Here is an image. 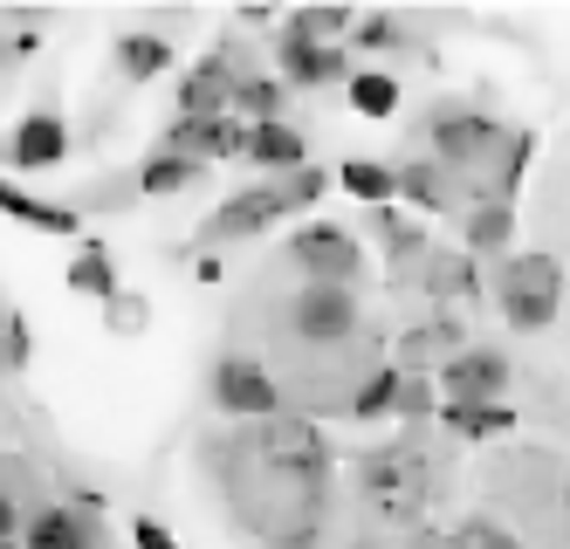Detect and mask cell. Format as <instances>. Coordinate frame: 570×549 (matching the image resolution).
I'll use <instances>...</instances> for the list:
<instances>
[{"label":"cell","instance_id":"6da1fadb","mask_svg":"<svg viewBox=\"0 0 570 549\" xmlns=\"http://www.w3.org/2000/svg\"><path fill=\"white\" fill-rule=\"evenodd\" d=\"M495 310L509 316V330H550L563 310V262L557 255H509L495 268Z\"/></svg>","mask_w":570,"mask_h":549},{"label":"cell","instance_id":"7a4b0ae2","mask_svg":"<svg viewBox=\"0 0 570 549\" xmlns=\"http://www.w3.org/2000/svg\"><path fill=\"white\" fill-rule=\"evenodd\" d=\"M509 151V131L488 110H440L433 117V165L446 179L454 173H488Z\"/></svg>","mask_w":570,"mask_h":549},{"label":"cell","instance_id":"3957f363","mask_svg":"<svg viewBox=\"0 0 570 549\" xmlns=\"http://www.w3.org/2000/svg\"><path fill=\"white\" fill-rule=\"evenodd\" d=\"M207 399L227 419H282V385L262 357H220L207 378Z\"/></svg>","mask_w":570,"mask_h":549},{"label":"cell","instance_id":"277c9868","mask_svg":"<svg viewBox=\"0 0 570 549\" xmlns=\"http://www.w3.org/2000/svg\"><path fill=\"white\" fill-rule=\"evenodd\" d=\"M289 262H296L309 282H337V288H351V282L364 275V247H357V234L337 227V220H309V227L289 234Z\"/></svg>","mask_w":570,"mask_h":549},{"label":"cell","instance_id":"5b68a950","mask_svg":"<svg viewBox=\"0 0 570 549\" xmlns=\"http://www.w3.org/2000/svg\"><path fill=\"white\" fill-rule=\"evenodd\" d=\"M275 82L282 90H331V82H351V56L331 49V41H309V35H275Z\"/></svg>","mask_w":570,"mask_h":549},{"label":"cell","instance_id":"8992f818","mask_svg":"<svg viewBox=\"0 0 570 549\" xmlns=\"http://www.w3.org/2000/svg\"><path fill=\"white\" fill-rule=\"evenodd\" d=\"M289 323L303 344H351L357 336V295L337 282H303V295L289 303Z\"/></svg>","mask_w":570,"mask_h":549},{"label":"cell","instance_id":"52a82bcc","mask_svg":"<svg viewBox=\"0 0 570 549\" xmlns=\"http://www.w3.org/2000/svg\"><path fill=\"white\" fill-rule=\"evenodd\" d=\"M158 151H173L186 165H214V158H248V124L240 117H173Z\"/></svg>","mask_w":570,"mask_h":549},{"label":"cell","instance_id":"ba28073f","mask_svg":"<svg viewBox=\"0 0 570 549\" xmlns=\"http://www.w3.org/2000/svg\"><path fill=\"white\" fill-rule=\"evenodd\" d=\"M502 385H509V357L502 351H461V357H446L433 371L440 405H495Z\"/></svg>","mask_w":570,"mask_h":549},{"label":"cell","instance_id":"9c48e42d","mask_svg":"<svg viewBox=\"0 0 570 549\" xmlns=\"http://www.w3.org/2000/svg\"><path fill=\"white\" fill-rule=\"evenodd\" d=\"M282 220V199H275V179L268 186H248V193H234V199H220L207 220H199V247H234V241H248V234H262V227H275Z\"/></svg>","mask_w":570,"mask_h":549},{"label":"cell","instance_id":"30bf717a","mask_svg":"<svg viewBox=\"0 0 570 549\" xmlns=\"http://www.w3.org/2000/svg\"><path fill=\"white\" fill-rule=\"evenodd\" d=\"M8 165L14 173H56V165H69V124L62 110H28L14 131H8Z\"/></svg>","mask_w":570,"mask_h":549},{"label":"cell","instance_id":"8fae6325","mask_svg":"<svg viewBox=\"0 0 570 549\" xmlns=\"http://www.w3.org/2000/svg\"><path fill=\"white\" fill-rule=\"evenodd\" d=\"M234 90H240V69H234V56H199L186 76H179V90H173V104H179V117H227L234 110Z\"/></svg>","mask_w":570,"mask_h":549},{"label":"cell","instance_id":"7c38bea8","mask_svg":"<svg viewBox=\"0 0 570 549\" xmlns=\"http://www.w3.org/2000/svg\"><path fill=\"white\" fill-rule=\"evenodd\" d=\"M0 214H8V220H21L28 234H49V241L83 234V214H76V206H56V199L28 193V186H14V179H0Z\"/></svg>","mask_w":570,"mask_h":549},{"label":"cell","instance_id":"4fadbf2b","mask_svg":"<svg viewBox=\"0 0 570 549\" xmlns=\"http://www.w3.org/2000/svg\"><path fill=\"white\" fill-rule=\"evenodd\" d=\"M248 165H262V173H275V179L303 173V165H309L303 131H296V124H248Z\"/></svg>","mask_w":570,"mask_h":549},{"label":"cell","instance_id":"5bb4252c","mask_svg":"<svg viewBox=\"0 0 570 549\" xmlns=\"http://www.w3.org/2000/svg\"><path fill=\"white\" fill-rule=\"evenodd\" d=\"M28 549H97V529L83 509H69V501H56V509H42L28 529H21Z\"/></svg>","mask_w":570,"mask_h":549},{"label":"cell","instance_id":"9a60e30c","mask_svg":"<svg viewBox=\"0 0 570 549\" xmlns=\"http://www.w3.org/2000/svg\"><path fill=\"white\" fill-rule=\"evenodd\" d=\"M509 247H515V214H509V199H481L474 214H468V255L474 262H509Z\"/></svg>","mask_w":570,"mask_h":549},{"label":"cell","instance_id":"2e32d148","mask_svg":"<svg viewBox=\"0 0 570 549\" xmlns=\"http://www.w3.org/2000/svg\"><path fill=\"white\" fill-rule=\"evenodd\" d=\"M392 186H399L405 206H420V214H440V206L454 199V179H446L433 158H405V165H392Z\"/></svg>","mask_w":570,"mask_h":549},{"label":"cell","instance_id":"e0dca14e","mask_svg":"<svg viewBox=\"0 0 570 549\" xmlns=\"http://www.w3.org/2000/svg\"><path fill=\"white\" fill-rule=\"evenodd\" d=\"M166 69H173V41H166V35L138 28V35L117 41V76H125V82H158Z\"/></svg>","mask_w":570,"mask_h":549},{"label":"cell","instance_id":"ac0fdd59","mask_svg":"<svg viewBox=\"0 0 570 549\" xmlns=\"http://www.w3.org/2000/svg\"><path fill=\"white\" fill-rule=\"evenodd\" d=\"M337 186H344L357 206H372V214L399 199V186H392V165H379V158H344V165H337Z\"/></svg>","mask_w":570,"mask_h":549},{"label":"cell","instance_id":"d6986e66","mask_svg":"<svg viewBox=\"0 0 570 549\" xmlns=\"http://www.w3.org/2000/svg\"><path fill=\"white\" fill-rule=\"evenodd\" d=\"M344 97H351V110H357V117L385 124V117L399 110V76H392V69H351Z\"/></svg>","mask_w":570,"mask_h":549},{"label":"cell","instance_id":"ffe728a7","mask_svg":"<svg viewBox=\"0 0 570 549\" xmlns=\"http://www.w3.org/2000/svg\"><path fill=\"white\" fill-rule=\"evenodd\" d=\"M440 427L461 440H495V433H515V412L502 399L495 405H440Z\"/></svg>","mask_w":570,"mask_h":549},{"label":"cell","instance_id":"44dd1931","mask_svg":"<svg viewBox=\"0 0 570 549\" xmlns=\"http://www.w3.org/2000/svg\"><path fill=\"white\" fill-rule=\"evenodd\" d=\"M199 173H207V165H186V158H173V151H151V158L138 165V193H145V199H173V193L199 186Z\"/></svg>","mask_w":570,"mask_h":549},{"label":"cell","instance_id":"7402d4cb","mask_svg":"<svg viewBox=\"0 0 570 549\" xmlns=\"http://www.w3.org/2000/svg\"><path fill=\"white\" fill-rule=\"evenodd\" d=\"M399 385H405V371H399V364L372 371V378H364V385L351 392V419H364V427H372V419H392V412H399Z\"/></svg>","mask_w":570,"mask_h":549},{"label":"cell","instance_id":"603a6c76","mask_svg":"<svg viewBox=\"0 0 570 549\" xmlns=\"http://www.w3.org/2000/svg\"><path fill=\"white\" fill-rule=\"evenodd\" d=\"M69 288H76V295H97V303H110V295L125 288V275H117V262H110V247H83V255L69 262Z\"/></svg>","mask_w":570,"mask_h":549},{"label":"cell","instance_id":"cb8c5ba5","mask_svg":"<svg viewBox=\"0 0 570 549\" xmlns=\"http://www.w3.org/2000/svg\"><path fill=\"white\" fill-rule=\"evenodd\" d=\"M426 295H433V303H468V295H481L474 255H440V262L426 268Z\"/></svg>","mask_w":570,"mask_h":549},{"label":"cell","instance_id":"d4e9b609","mask_svg":"<svg viewBox=\"0 0 570 549\" xmlns=\"http://www.w3.org/2000/svg\"><path fill=\"white\" fill-rule=\"evenodd\" d=\"M282 82L275 76H240V90H234V110L248 117V124H282Z\"/></svg>","mask_w":570,"mask_h":549},{"label":"cell","instance_id":"484cf974","mask_svg":"<svg viewBox=\"0 0 570 549\" xmlns=\"http://www.w3.org/2000/svg\"><path fill=\"white\" fill-rule=\"evenodd\" d=\"M461 351H468V344H461V323H454V316H433L426 330L405 336V364H420V357H440V364H446V357H461Z\"/></svg>","mask_w":570,"mask_h":549},{"label":"cell","instance_id":"4316f807","mask_svg":"<svg viewBox=\"0 0 570 549\" xmlns=\"http://www.w3.org/2000/svg\"><path fill=\"white\" fill-rule=\"evenodd\" d=\"M405 481H420V468L405 453H385V460H372L364 468V488H372V501H385V488H392V501H413L420 488H405Z\"/></svg>","mask_w":570,"mask_h":549},{"label":"cell","instance_id":"83f0119b","mask_svg":"<svg viewBox=\"0 0 570 549\" xmlns=\"http://www.w3.org/2000/svg\"><path fill=\"white\" fill-rule=\"evenodd\" d=\"M331 193V173L323 165H303V173H289V179H275V199H282V214H309V206Z\"/></svg>","mask_w":570,"mask_h":549},{"label":"cell","instance_id":"f1b7e54d","mask_svg":"<svg viewBox=\"0 0 570 549\" xmlns=\"http://www.w3.org/2000/svg\"><path fill=\"white\" fill-rule=\"evenodd\" d=\"M372 227H379V247H385V255H392V262H413V255H420V247H426V234H420L413 220H399V214H392V206H379V214H372Z\"/></svg>","mask_w":570,"mask_h":549},{"label":"cell","instance_id":"f546056e","mask_svg":"<svg viewBox=\"0 0 570 549\" xmlns=\"http://www.w3.org/2000/svg\"><path fill=\"white\" fill-rule=\"evenodd\" d=\"M399 41H405V28L392 14H357V28H351V49H364V56H392Z\"/></svg>","mask_w":570,"mask_h":549},{"label":"cell","instance_id":"4dcf8cb0","mask_svg":"<svg viewBox=\"0 0 570 549\" xmlns=\"http://www.w3.org/2000/svg\"><path fill=\"white\" fill-rule=\"evenodd\" d=\"M145 316H151V303H145V295H131V288H117L110 303H104V323H110L117 336H138V330H145Z\"/></svg>","mask_w":570,"mask_h":549},{"label":"cell","instance_id":"1f68e13d","mask_svg":"<svg viewBox=\"0 0 570 549\" xmlns=\"http://www.w3.org/2000/svg\"><path fill=\"white\" fill-rule=\"evenodd\" d=\"M426 412H440L433 378H426V371H405V385H399V412H392V419H426Z\"/></svg>","mask_w":570,"mask_h":549},{"label":"cell","instance_id":"d6a6232c","mask_svg":"<svg viewBox=\"0 0 570 549\" xmlns=\"http://www.w3.org/2000/svg\"><path fill=\"white\" fill-rule=\"evenodd\" d=\"M454 549H522L509 529H495V522H468L461 536H454Z\"/></svg>","mask_w":570,"mask_h":549},{"label":"cell","instance_id":"836d02e7","mask_svg":"<svg viewBox=\"0 0 570 549\" xmlns=\"http://www.w3.org/2000/svg\"><path fill=\"white\" fill-rule=\"evenodd\" d=\"M131 542H138V549H179L173 529L158 522V516H131Z\"/></svg>","mask_w":570,"mask_h":549},{"label":"cell","instance_id":"e575fe53","mask_svg":"<svg viewBox=\"0 0 570 549\" xmlns=\"http://www.w3.org/2000/svg\"><path fill=\"white\" fill-rule=\"evenodd\" d=\"M0 330H8V364L21 371V364H28V323H21V316H8Z\"/></svg>","mask_w":570,"mask_h":549},{"label":"cell","instance_id":"d590c367","mask_svg":"<svg viewBox=\"0 0 570 549\" xmlns=\"http://www.w3.org/2000/svg\"><path fill=\"white\" fill-rule=\"evenodd\" d=\"M14 529H21V516H14V494L0 488V542H14Z\"/></svg>","mask_w":570,"mask_h":549},{"label":"cell","instance_id":"8d00e7d4","mask_svg":"<svg viewBox=\"0 0 570 549\" xmlns=\"http://www.w3.org/2000/svg\"><path fill=\"white\" fill-rule=\"evenodd\" d=\"M0 549H28V542H21V536H14V542H0Z\"/></svg>","mask_w":570,"mask_h":549}]
</instances>
